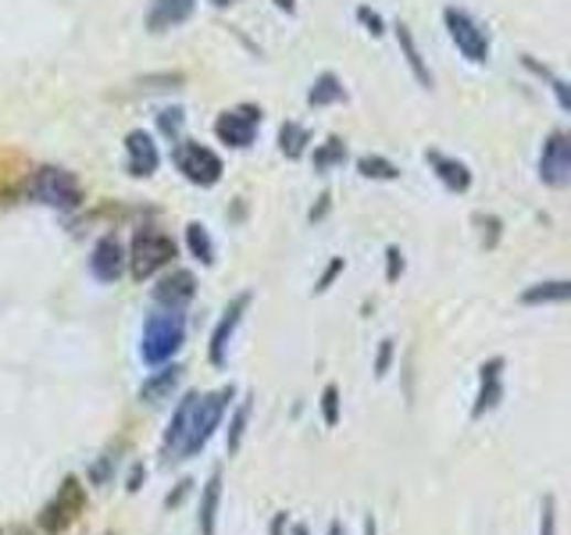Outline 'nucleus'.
Here are the masks:
<instances>
[{
    "instance_id": "nucleus-34",
    "label": "nucleus",
    "mask_w": 571,
    "mask_h": 535,
    "mask_svg": "<svg viewBox=\"0 0 571 535\" xmlns=\"http://www.w3.org/2000/svg\"><path fill=\"white\" fill-rule=\"evenodd\" d=\"M389 364H394V340H383L379 346V357H375V375H386L389 372Z\"/></svg>"
},
{
    "instance_id": "nucleus-8",
    "label": "nucleus",
    "mask_w": 571,
    "mask_h": 535,
    "mask_svg": "<svg viewBox=\"0 0 571 535\" xmlns=\"http://www.w3.org/2000/svg\"><path fill=\"white\" fill-rule=\"evenodd\" d=\"M261 129V107L258 104H236L229 111H222L215 121V136L233 150H247L254 136Z\"/></svg>"
},
{
    "instance_id": "nucleus-24",
    "label": "nucleus",
    "mask_w": 571,
    "mask_h": 535,
    "mask_svg": "<svg viewBox=\"0 0 571 535\" xmlns=\"http://www.w3.org/2000/svg\"><path fill=\"white\" fill-rule=\"evenodd\" d=\"M521 65L529 68V72H536L539 79H547V83H550V89H553V94H558V104H561V111H571V94H568V83L561 79V75H553V72H550L547 65H539V61H536L532 54H525V57H521Z\"/></svg>"
},
{
    "instance_id": "nucleus-5",
    "label": "nucleus",
    "mask_w": 571,
    "mask_h": 535,
    "mask_svg": "<svg viewBox=\"0 0 571 535\" xmlns=\"http://www.w3.org/2000/svg\"><path fill=\"white\" fill-rule=\"evenodd\" d=\"M175 168L183 172L186 182H193V186H218L222 182V172H225V164L222 158L215 154L212 147H204L197 140H175Z\"/></svg>"
},
{
    "instance_id": "nucleus-38",
    "label": "nucleus",
    "mask_w": 571,
    "mask_h": 535,
    "mask_svg": "<svg viewBox=\"0 0 571 535\" xmlns=\"http://www.w3.org/2000/svg\"><path fill=\"white\" fill-rule=\"evenodd\" d=\"M365 535H379L375 532V517H365Z\"/></svg>"
},
{
    "instance_id": "nucleus-11",
    "label": "nucleus",
    "mask_w": 571,
    "mask_h": 535,
    "mask_svg": "<svg viewBox=\"0 0 571 535\" xmlns=\"http://www.w3.org/2000/svg\"><path fill=\"white\" fill-rule=\"evenodd\" d=\"M89 271H94L97 282H118L126 271V250L122 243H118V236H100L94 254H89Z\"/></svg>"
},
{
    "instance_id": "nucleus-4",
    "label": "nucleus",
    "mask_w": 571,
    "mask_h": 535,
    "mask_svg": "<svg viewBox=\"0 0 571 535\" xmlns=\"http://www.w3.org/2000/svg\"><path fill=\"white\" fill-rule=\"evenodd\" d=\"M29 190H33V196L40 204L57 207V211H75L83 204V186H79V179L68 172V168H54V164L36 168Z\"/></svg>"
},
{
    "instance_id": "nucleus-3",
    "label": "nucleus",
    "mask_w": 571,
    "mask_h": 535,
    "mask_svg": "<svg viewBox=\"0 0 571 535\" xmlns=\"http://www.w3.org/2000/svg\"><path fill=\"white\" fill-rule=\"evenodd\" d=\"M175 257V243L169 233H161V228H140L137 236H132V250H129V271L132 279L143 282L150 275H158L164 265H172Z\"/></svg>"
},
{
    "instance_id": "nucleus-6",
    "label": "nucleus",
    "mask_w": 571,
    "mask_h": 535,
    "mask_svg": "<svg viewBox=\"0 0 571 535\" xmlns=\"http://www.w3.org/2000/svg\"><path fill=\"white\" fill-rule=\"evenodd\" d=\"M83 511H86V489L79 485V479L68 475L62 489H57V496L40 511V528L47 535H62L79 522Z\"/></svg>"
},
{
    "instance_id": "nucleus-15",
    "label": "nucleus",
    "mask_w": 571,
    "mask_h": 535,
    "mask_svg": "<svg viewBox=\"0 0 571 535\" xmlns=\"http://www.w3.org/2000/svg\"><path fill=\"white\" fill-rule=\"evenodd\" d=\"M197 0H150V11H147V29L150 33H169V29L183 25Z\"/></svg>"
},
{
    "instance_id": "nucleus-39",
    "label": "nucleus",
    "mask_w": 571,
    "mask_h": 535,
    "mask_svg": "<svg viewBox=\"0 0 571 535\" xmlns=\"http://www.w3.org/2000/svg\"><path fill=\"white\" fill-rule=\"evenodd\" d=\"M215 8H225V4H236V0H212Z\"/></svg>"
},
{
    "instance_id": "nucleus-41",
    "label": "nucleus",
    "mask_w": 571,
    "mask_h": 535,
    "mask_svg": "<svg viewBox=\"0 0 571 535\" xmlns=\"http://www.w3.org/2000/svg\"><path fill=\"white\" fill-rule=\"evenodd\" d=\"M297 535H308V532H304V528H297Z\"/></svg>"
},
{
    "instance_id": "nucleus-40",
    "label": "nucleus",
    "mask_w": 571,
    "mask_h": 535,
    "mask_svg": "<svg viewBox=\"0 0 571 535\" xmlns=\"http://www.w3.org/2000/svg\"><path fill=\"white\" fill-rule=\"evenodd\" d=\"M328 535H340V522H333V528H328Z\"/></svg>"
},
{
    "instance_id": "nucleus-33",
    "label": "nucleus",
    "mask_w": 571,
    "mask_h": 535,
    "mask_svg": "<svg viewBox=\"0 0 571 535\" xmlns=\"http://www.w3.org/2000/svg\"><path fill=\"white\" fill-rule=\"evenodd\" d=\"M343 268H347V265H343V257H333V261H328V268L322 271V279H319V286H314V293H325V289H328V286H333V279H336V275H340Z\"/></svg>"
},
{
    "instance_id": "nucleus-31",
    "label": "nucleus",
    "mask_w": 571,
    "mask_h": 535,
    "mask_svg": "<svg viewBox=\"0 0 571 535\" xmlns=\"http://www.w3.org/2000/svg\"><path fill=\"white\" fill-rule=\"evenodd\" d=\"M357 22L365 25L371 36H383V33H386L383 14H379V11H371V8H357Z\"/></svg>"
},
{
    "instance_id": "nucleus-7",
    "label": "nucleus",
    "mask_w": 571,
    "mask_h": 535,
    "mask_svg": "<svg viewBox=\"0 0 571 535\" xmlns=\"http://www.w3.org/2000/svg\"><path fill=\"white\" fill-rule=\"evenodd\" d=\"M443 22H446V33L454 40V47L472 61V65H486L489 61V36L486 29L478 25L468 11L461 8H446L443 11Z\"/></svg>"
},
{
    "instance_id": "nucleus-36",
    "label": "nucleus",
    "mask_w": 571,
    "mask_h": 535,
    "mask_svg": "<svg viewBox=\"0 0 571 535\" xmlns=\"http://www.w3.org/2000/svg\"><path fill=\"white\" fill-rule=\"evenodd\" d=\"M147 475V471L143 468H137V471H132V475H129V493H137V489H140V479Z\"/></svg>"
},
{
    "instance_id": "nucleus-14",
    "label": "nucleus",
    "mask_w": 571,
    "mask_h": 535,
    "mask_svg": "<svg viewBox=\"0 0 571 535\" xmlns=\"http://www.w3.org/2000/svg\"><path fill=\"white\" fill-rule=\"evenodd\" d=\"M247 308H250V293H239L229 303V311H225L222 321L215 325V332H212V364H215V368H225V350H229V340H233V332H236L239 321H244Z\"/></svg>"
},
{
    "instance_id": "nucleus-25",
    "label": "nucleus",
    "mask_w": 571,
    "mask_h": 535,
    "mask_svg": "<svg viewBox=\"0 0 571 535\" xmlns=\"http://www.w3.org/2000/svg\"><path fill=\"white\" fill-rule=\"evenodd\" d=\"M357 172L365 175V179H383V182L400 179V168H397L394 161L379 158V154H365V158H357Z\"/></svg>"
},
{
    "instance_id": "nucleus-32",
    "label": "nucleus",
    "mask_w": 571,
    "mask_h": 535,
    "mask_svg": "<svg viewBox=\"0 0 571 535\" xmlns=\"http://www.w3.org/2000/svg\"><path fill=\"white\" fill-rule=\"evenodd\" d=\"M400 271H403V254L397 247H389L386 250V282H397Z\"/></svg>"
},
{
    "instance_id": "nucleus-10",
    "label": "nucleus",
    "mask_w": 571,
    "mask_h": 535,
    "mask_svg": "<svg viewBox=\"0 0 571 535\" xmlns=\"http://www.w3.org/2000/svg\"><path fill=\"white\" fill-rule=\"evenodd\" d=\"M161 164V154H158V143L154 136L143 132V129H132L126 136V168L132 179H150L158 172Z\"/></svg>"
},
{
    "instance_id": "nucleus-19",
    "label": "nucleus",
    "mask_w": 571,
    "mask_h": 535,
    "mask_svg": "<svg viewBox=\"0 0 571 535\" xmlns=\"http://www.w3.org/2000/svg\"><path fill=\"white\" fill-rule=\"evenodd\" d=\"M218 503H222V471H212V479H207L201 493V535H215Z\"/></svg>"
},
{
    "instance_id": "nucleus-13",
    "label": "nucleus",
    "mask_w": 571,
    "mask_h": 535,
    "mask_svg": "<svg viewBox=\"0 0 571 535\" xmlns=\"http://www.w3.org/2000/svg\"><path fill=\"white\" fill-rule=\"evenodd\" d=\"M193 293H197V279H193V271H186V268L164 275V279L154 286V300L169 311H183L193 300Z\"/></svg>"
},
{
    "instance_id": "nucleus-17",
    "label": "nucleus",
    "mask_w": 571,
    "mask_h": 535,
    "mask_svg": "<svg viewBox=\"0 0 571 535\" xmlns=\"http://www.w3.org/2000/svg\"><path fill=\"white\" fill-rule=\"evenodd\" d=\"M397 29V43H400V54H403V61H408V68H411V75L418 79V86H425V89H432V72H429V65H425V57H422V51H418V40H414V33H411V25H403V22H397L394 25Z\"/></svg>"
},
{
    "instance_id": "nucleus-21",
    "label": "nucleus",
    "mask_w": 571,
    "mask_h": 535,
    "mask_svg": "<svg viewBox=\"0 0 571 535\" xmlns=\"http://www.w3.org/2000/svg\"><path fill=\"white\" fill-rule=\"evenodd\" d=\"M311 143V129H304L300 121H282V129H279V150L286 158H304V150Z\"/></svg>"
},
{
    "instance_id": "nucleus-20",
    "label": "nucleus",
    "mask_w": 571,
    "mask_h": 535,
    "mask_svg": "<svg viewBox=\"0 0 571 535\" xmlns=\"http://www.w3.org/2000/svg\"><path fill=\"white\" fill-rule=\"evenodd\" d=\"M343 100H347V89H343V83L336 79L333 72H322L319 79H314V86L308 89L311 107H333V104H343Z\"/></svg>"
},
{
    "instance_id": "nucleus-29",
    "label": "nucleus",
    "mask_w": 571,
    "mask_h": 535,
    "mask_svg": "<svg viewBox=\"0 0 571 535\" xmlns=\"http://www.w3.org/2000/svg\"><path fill=\"white\" fill-rule=\"evenodd\" d=\"M322 418L328 428L340 425V389L336 386H325L322 389Z\"/></svg>"
},
{
    "instance_id": "nucleus-16",
    "label": "nucleus",
    "mask_w": 571,
    "mask_h": 535,
    "mask_svg": "<svg viewBox=\"0 0 571 535\" xmlns=\"http://www.w3.org/2000/svg\"><path fill=\"white\" fill-rule=\"evenodd\" d=\"M425 161L435 172V179H440L450 193H468L472 190V172H468V164L464 161L446 158V154H440V150H425Z\"/></svg>"
},
{
    "instance_id": "nucleus-23",
    "label": "nucleus",
    "mask_w": 571,
    "mask_h": 535,
    "mask_svg": "<svg viewBox=\"0 0 571 535\" xmlns=\"http://www.w3.org/2000/svg\"><path fill=\"white\" fill-rule=\"evenodd\" d=\"M186 243H190V254L197 257L201 265H215V243H212V233H207L201 222L186 225Z\"/></svg>"
},
{
    "instance_id": "nucleus-27",
    "label": "nucleus",
    "mask_w": 571,
    "mask_h": 535,
    "mask_svg": "<svg viewBox=\"0 0 571 535\" xmlns=\"http://www.w3.org/2000/svg\"><path fill=\"white\" fill-rule=\"evenodd\" d=\"M250 410H254V396H244V404L236 407V415H233V421H229V439H225V447H229V453H236L239 442H244V436H247Z\"/></svg>"
},
{
    "instance_id": "nucleus-26",
    "label": "nucleus",
    "mask_w": 571,
    "mask_h": 535,
    "mask_svg": "<svg viewBox=\"0 0 571 535\" xmlns=\"http://www.w3.org/2000/svg\"><path fill=\"white\" fill-rule=\"evenodd\" d=\"M343 161H347V143H343L340 136H333V140H325L314 150V168H319V172H328V168H336Z\"/></svg>"
},
{
    "instance_id": "nucleus-18",
    "label": "nucleus",
    "mask_w": 571,
    "mask_h": 535,
    "mask_svg": "<svg viewBox=\"0 0 571 535\" xmlns=\"http://www.w3.org/2000/svg\"><path fill=\"white\" fill-rule=\"evenodd\" d=\"M179 378H183V368H179V364H172V368L154 372L150 378H143V386H140V400H143V404H161V400H169V393L179 386Z\"/></svg>"
},
{
    "instance_id": "nucleus-1",
    "label": "nucleus",
    "mask_w": 571,
    "mask_h": 535,
    "mask_svg": "<svg viewBox=\"0 0 571 535\" xmlns=\"http://www.w3.org/2000/svg\"><path fill=\"white\" fill-rule=\"evenodd\" d=\"M233 400V386L218 389V393H190L183 404L175 407L169 432H164V453L172 461H186V457H197L207 439L215 436V428L222 425L225 410H229Z\"/></svg>"
},
{
    "instance_id": "nucleus-37",
    "label": "nucleus",
    "mask_w": 571,
    "mask_h": 535,
    "mask_svg": "<svg viewBox=\"0 0 571 535\" xmlns=\"http://www.w3.org/2000/svg\"><path fill=\"white\" fill-rule=\"evenodd\" d=\"M276 8L286 11V14H293L297 11V0H276Z\"/></svg>"
},
{
    "instance_id": "nucleus-35",
    "label": "nucleus",
    "mask_w": 571,
    "mask_h": 535,
    "mask_svg": "<svg viewBox=\"0 0 571 535\" xmlns=\"http://www.w3.org/2000/svg\"><path fill=\"white\" fill-rule=\"evenodd\" d=\"M325 211H328V193L322 196V204H319V207H311L308 218H311V222H322V218H325Z\"/></svg>"
},
{
    "instance_id": "nucleus-9",
    "label": "nucleus",
    "mask_w": 571,
    "mask_h": 535,
    "mask_svg": "<svg viewBox=\"0 0 571 535\" xmlns=\"http://www.w3.org/2000/svg\"><path fill=\"white\" fill-rule=\"evenodd\" d=\"M539 182H547L550 190H564L571 182V136L561 129L550 132L539 150Z\"/></svg>"
},
{
    "instance_id": "nucleus-28",
    "label": "nucleus",
    "mask_w": 571,
    "mask_h": 535,
    "mask_svg": "<svg viewBox=\"0 0 571 535\" xmlns=\"http://www.w3.org/2000/svg\"><path fill=\"white\" fill-rule=\"evenodd\" d=\"M183 121H186L183 107H164V111L158 115V126H161L164 136H169V140H179V136H183Z\"/></svg>"
},
{
    "instance_id": "nucleus-12",
    "label": "nucleus",
    "mask_w": 571,
    "mask_h": 535,
    "mask_svg": "<svg viewBox=\"0 0 571 535\" xmlns=\"http://www.w3.org/2000/svg\"><path fill=\"white\" fill-rule=\"evenodd\" d=\"M504 400V357H493L478 368V396L472 407V418H483L486 410H493Z\"/></svg>"
},
{
    "instance_id": "nucleus-2",
    "label": "nucleus",
    "mask_w": 571,
    "mask_h": 535,
    "mask_svg": "<svg viewBox=\"0 0 571 535\" xmlns=\"http://www.w3.org/2000/svg\"><path fill=\"white\" fill-rule=\"evenodd\" d=\"M186 340V318L183 311H169L161 308L143 321V335H140V357L147 364H164L179 354V346Z\"/></svg>"
},
{
    "instance_id": "nucleus-42",
    "label": "nucleus",
    "mask_w": 571,
    "mask_h": 535,
    "mask_svg": "<svg viewBox=\"0 0 571 535\" xmlns=\"http://www.w3.org/2000/svg\"><path fill=\"white\" fill-rule=\"evenodd\" d=\"M0 535H4V532H0Z\"/></svg>"
},
{
    "instance_id": "nucleus-30",
    "label": "nucleus",
    "mask_w": 571,
    "mask_h": 535,
    "mask_svg": "<svg viewBox=\"0 0 571 535\" xmlns=\"http://www.w3.org/2000/svg\"><path fill=\"white\" fill-rule=\"evenodd\" d=\"M539 535H558V500L547 496L539 511Z\"/></svg>"
},
{
    "instance_id": "nucleus-22",
    "label": "nucleus",
    "mask_w": 571,
    "mask_h": 535,
    "mask_svg": "<svg viewBox=\"0 0 571 535\" xmlns=\"http://www.w3.org/2000/svg\"><path fill=\"white\" fill-rule=\"evenodd\" d=\"M571 297V282L558 279V282H539L532 289H525L521 303H564Z\"/></svg>"
}]
</instances>
